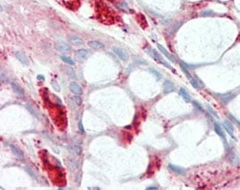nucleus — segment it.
Masks as SVG:
<instances>
[{"label": "nucleus", "instance_id": "1", "mask_svg": "<svg viewBox=\"0 0 240 190\" xmlns=\"http://www.w3.org/2000/svg\"><path fill=\"white\" fill-rule=\"evenodd\" d=\"M147 52H148V54H149V55L151 56V57H152L156 61H157V63H160V64H163L164 66L168 67V68H170V69H172V67H171L170 65L166 63V61L164 60V59L162 57V55H160V53H157V52L156 50H154V49H148Z\"/></svg>", "mask_w": 240, "mask_h": 190}, {"label": "nucleus", "instance_id": "2", "mask_svg": "<svg viewBox=\"0 0 240 190\" xmlns=\"http://www.w3.org/2000/svg\"><path fill=\"white\" fill-rule=\"evenodd\" d=\"M88 55H90V53H88L87 50H85V49H79V50L75 52L74 57L76 61H79V63L82 64L88 58Z\"/></svg>", "mask_w": 240, "mask_h": 190}, {"label": "nucleus", "instance_id": "3", "mask_svg": "<svg viewBox=\"0 0 240 190\" xmlns=\"http://www.w3.org/2000/svg\"><path fill=\"white\" fill-rule=\"evenodd\" d=\"M56 49L60 51L61 53H64V54L71 52V46H69L68 44H66L65 42H62V41L56 42Z\"/></svg>", "mask_w": 240, "mask_h": 190}, {"label": "nucleus", "instance_id": "4", "mask_svg": "<svg viewBox=\"0 0 240 190\" xmlns=\"http://www.w3.org/2000/svg\"><path fill=\"white\" fill-rule=\"evenodd\" d=\"M113 51L114 52V54L117 55L118 57H119L122 61H128V60H129V55H128V53L124 50V49L120 48V47L113 46Z\"/></svg>", "mask_w": 240, "mask_h": 190}, {"label": "nucleus", "instance_id": "5", "mask_svg": "<svg viewBox=\"0 0 240 190\" xmlns=\"http://www.w3.org/2000/svg\"><path fill=\"white\" fill-rule=\"evenodd\" d=\"M69 88H70V90L72 91V92H73L74 94H76V95H81L82 93H83L82 87L79 86L76 82H72V83H70Z\"/></svg>", "mask_w": 240, "mask_h": 190}, {"label": "nucleus", "instance_id": "6", "mask_svg": "<svg viewBox=\"0 0 240 190\" xmlns=\"http://www.w3.org/2000/svg\"><path fill=\"white\" fill-rule=\"evenodd\" d=\"M224 128H225V130L227 131V132H228L229 135L231 136L234 140H236L234 135H233V126H232V123L231 122V121L226 120L224 122Z\"/></svg>", "mask_w": 240, "mask_h": 190}, {"label": "nucleus", "instance_id": "7", "mask_svg": "<svg viewBox=\"0 0 240 190\" xmlns=\"http://www.w3.org/2000/svg\"><path fill=\"white\" fill-rule=\"evenodd\" d=\"M68 41L70 42L71 44L73 45H81L83 44V40L78 37V36H75V35H71V36H68Z\"/></svg>", "mask_w": 240, "mask_h": 190}, {"label": "nucleus", "instance_id": "8", "mask_svg": "<svg viewBox=\"0 0 240 190\" xmlns=\"http://www.w3.org/2000/svg\"><path fill=\"white\" fill-rule=\"evenodd\" d=\"M175 89V87H174V84L172 82H170L168 80H165L163 83V90L165 93H169L171 91H174Z\"/></svg>", "mask_w": 240, "mask_h": 190}, {"label": "nucleus", "instance_id": "9", "mask_svg": "<svg viewBox=\"0 0 240 190\" xmlns=\"http://www.w3.org/2000/svg\"><path fill=\"white\" fill-rule=\"evenodd\" d=\"M157 48L160 49V52H162V54H163L164 56H165V57H166L167 59H168V60H170L171 61H172V63H176V60H175V58H174L172 55H170V54H169V52L167 51L165 48H164V47H162V45H160V44H157Z\"/></svg>", "mask_w": 240, "mask_h": 190}, {"label": "nucleus", "instance_id": "10", "mask_svg": "<svg viewBox=\"0 0 240 190\" xmlns=\"http://www.w3.org/2000/svg\"><path fill=\"white\" fill-rule=\"evenodd\" d=\"M87 45L90 48L96 49V50H98V49H102V48L104 47V44L102 43V42L98 41H88L87 42Z\"/></svg>", "mask_w": 240, "mask_h": 190}, {"label": "nucleus", "instance_id": "11", "mask_svg": "<svg viewBox=\"0 0 240 190\" xmlns=\"http://www.w3.org/2000/svg\"><path fill=\"white\" fill-rule=\"evenodd\" d=\"M12 149V152L15 154V156H16L17 159H24V156H23V153H22V151L17 148V147H15V145H10Z\"/></svg>", "mask_w": 240, "mask_h": 190}, {"label": "nucleus", "instance_id": "12", "mask_svg": "<svg viewBox=\"0 0 240 190\" xmlns=\"http://www.w3.org/2000/svg\"><path fill=\"white\" fill-rule=\"evenodd\" d=\"M15 56H16V58H17V60L20 61L21 64H26V65L29 64V60H28V58L25 56V54L20 53V52H16Z\"/></svg>", "mask_w": 240, "mask_h": 190}, {"label": "nucleus", "instance_id": "13", "mask_svg": "<svg viewBox=\"0 0 240 190\" xmlns=\"http://www.w3.org/2000/svg\"><path fill=\"white\" fill-rule=\"evenodd\" d=\"M11 85H12L13 90H14L15 92L18 95V96H20V97H24V91H23V89H22V88H21L20 87L17 86V85L15 84V83H12Z\"/></svg>", "mask_w": 240, "mask_h": 190}, {"label": "nucleus", "instance_id": "14", "mask_svg": "<svg viewBox=\"0 0 240 190\" xmlns=\"http://www.w3.org/2000/svg\"><path fill=\"white\" fill-rule=\"evenodd\" d=\"M168 168L171 170V171L175 172V173H177V174H179V175H183V174H185V169L182 168V167H178V166L169 164L168 165Z\"/></svg>", "mask_w": 240, "mask_h": 190}, {"label": "nucleus", "instance_id": "15", "mask_svg": "<svg viewBox=\"0 0 240 190\" xmlns=\"http://www.w3.org/2000/svg\"><path fill=\"white\" fill-rule=\"evenodd\" d=\"M214 130H215V132H216L217 135H218L220 137H222V138L225 140V142H226V144H227V139H226L225 133H224V132H223V131H222L221 127H220L219 124H217V123H215V124H214Z\"/></svg>", "mask_w": 240, "mask_h": 190}, {"label": "nucleus", "instance_id": "16", "mask_svg": "<svg viewBox=\"0 0 240 190\" xmlns=\"http://www.w3.org/2000/svg\"><path fill=\"white\" fill-rule=\"evenodd\" d=\"M179 94L183 98V100L185 101V102H190L191 101V98H190V96L188 95V93L186 92V90L185 89V88H181L180 91H179Z\"/></svg>", "mask_w": 240, "mask_h": 190}, {"label": "nucleus", "instance_id": "17", "mask_svg": "<svg viewBox=\"0 0 240 190\" xmlns=\"http://www.w3.org/2000/svg\"><path fill=\"white\" fill-rule=\"evenodd\" d=\"M234 97V95H232V94H226V95H223V96H221V100H222V102L223 103H229L230 101L232 100V98Z\"/></svg>", "mask_w": 240, "mask_h": 190}, {"label": "nucleus", "instance_id": "18", "mask_svg": "<svg viewBox=\"0 0 240 190\" xmlns=\"http://www.w3.org/2000/svg\"><path fill=\"white\" fill-rule=\"evenodd\" d=\"M64 71L68 76L70 78H76V74H75V71L72 69L71 67H64Z\"/></svg>", "mask_w": 240, "mask_h": 190}, {"label": "nucleus", "instance_id": "19", "mask_svg": "<svg viewBox=\"0 0 240 190\" xmlns=\"http://www.w3.org/2000/svg\"><path fill=\"white\" fill-rule=\"evenodd\" d=\"M68 161H67V164L69 165V167L71 168V170H75L78 167V163L75 161V160H70V159H67Z\"/></svg>", "mask_w": 240, "mask_h": 190}, {"label": "nucleus", "instance_id": "20", "mask_svg": "<svg viewBox=\"0 0 240 190\" xmlns=\"http://www.w3.org/2000/svg\"><path fill=\"white\" fill-rule=\"evenodd\" d=\"M61 59H62V61H64V63H66V64H70V65H74V64H75L74 61H72L71 59L67 58V57H64V56H61Z\"/></svg>", "mask_w": 240, "mask_h": 190}, {"label": "nucleus", "instance_id": "21", "mask_svg": "<svg viewBox=\"0 0 240 190\" xmlns=\"http://www.w3.org/2000/svg\"><path fill=\"white\" fill-rule=\"evenodd\" d=\"M51 85H52V87H53V88H54L56 91H57V92H60V91H61V87H60V86H59V84H58L57 81L53 80V81L51 82Z\"/></svg>", "mask_w": 240, "mask_h": 190}, {"label": "nucleus", "instance_id": "22", "mask_svg": "<svg viewBox=\"0 0 240 190\" xmlns=\"http://www.w3.org/2000/svg\"><path fill=\"white\" fill-rule=\"evenodd\" d=\"M73 152L76 154V155H80L81 152H82V149L81 147L79 145H74L73 146Z\"/></svg>", "mask_w": 240, "mask_h": 190}, {"label": "nucleus", "instance_id": "23", "mask_svg": "<svg viewBox=\"0 0 240 190\" xmlns=\"http://www.w3.org/2000/svg\"><path fill=\"white\" fill-rule=\"evenodd\" d=\"M181 66H182V69H183V72H185V74L186 76H187V78H188L189 80H191V79H192V78H191V75H190V73H189V72H188V70H187L186 68H185V66H183V64L181 65Z\"/></svg>", "mask_w": 240, "mask_h": 190}, {"label": "nucleus", "instance_id": "24", "mask_svg": "<svg viewBox=\"0 0 240 190\" xmlns=\"http://www.w3.org/2000/svg\"><path fill=\"white\" fill-rule=\"evenodd\" d=\"M206 108H208V110H209V112H210V113H211V114H212V115H213V116H215V117H217V118H219V116H218V114H217V113L215 112V111H214V110H213L211 109V108H210V107L209 106V105H206Z\"/></svg>", "mask_w": 240, "mask_h": 190}, {"label": "nucleus", "instance_id": "25", "mask_svg": "<svg viewBox=\"0 0 240 190\" xmlns=\"http://www.w3.org/2000/svg\"><path fill=\"white\" fill-rule=\"evenodd\" d=\"M74 100H75V103H76L77 105H81V103H82V99L80 98V95H77V96H75V97H74Z\"/></svg>", "mask_w": 240, "mask_h": 190}, {"label": "nucleus", "instance_id": "26", "mask_svg": "<svg viewBox=\"0 0 240 190\" xmlns=\"http://www.w3.org/2000/svg\"><path fill=\"white\" fill-rule=\"evenodd\" d=\"M189 81H190V83H191L192 87H193L194 88H199V86H198V84H197V82H196L195 80L191 79V80H189Z\"/></svg>", "mask_w": 240, "mask_h": 190}, {"label": "nucleus", "instance_id": "27", "mask_svg": "<svg viewBox=\"0 0 240 190\" xmlns=\"http://www.w3.org/2000/svg\"><path fill=\"white\" fill-rule=\"evenodd\" d=\"M150 70H151V71H152V72H153V73H154V75H156V76L157 77V79H159V80L160 79V77H162V75H160V74L159 73V72H157V71H155V70H154V69H153V68H151V69H150Z\"/></svg>", "mask_w": 240, "mask_h": 190}, {"label": "nucleus", "instance_id": "28", "mask_svg": "<svg viewBox=\"0 0 240 190\" xmlns=\"http://www.w3.org/2000/svg\"><path fill=\"white\" fill-rule=\"evenodd\" d=\"M213 13L212 12H210V11H206V12H202L201 13V15H204V16H206V15H212Z\"/></svg>", "mask_w": 240, "mask_h": 190}, {"label": "nucleus", "instance_id": "29", "mask_svg": "<svg viewBox=\"0 0 240 190\" xmlns=\"http://www.w3.org/2000/svg\"><path fill=\"white\" fill-rule=\"evenodd\" d=\"M78 127H79V129H80V132H81V133H84V132H85V131H84V128H83V124H82V122H79Z\"/></svg>", "mask_w": 240, "mask_h": 190}, {"label": "nucleus", "instance_id": "30", "mask_svg": "<svg viewBox=\"0 0 240 190\" xmlns=\"http://www.w3.org/2000/svg\"><path fill=\"white\" fill-rule=\"evenodd\" d=\"M229 115H230V116H231V114H229ZM231 118H232V119L233 121H235V122H236V123H237V124H238V125L240 126V122H239V121H237V120H236L235 118H233V117H232V116H231Z\"/></svg>", "mask_w": 240, "mask_h": 190}, {"label": "nucleus", "instance_id": "31", "mask_svg": "<svg viewBox=\"0 0 240 190\" xmlns=\"http://www.w3.org/2000/svg\"><path fill=\"white\" fill-rule=\"evenodd\" d=\"M147 189H157V186H150V187H147Z\"/></svg>", "mask_w": 240, "mask_h": 190}]
</instances>
